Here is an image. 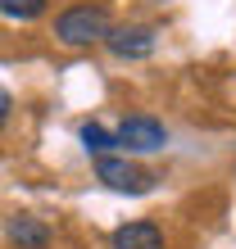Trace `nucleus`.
Returning a JSON list of instances; mask_svg holds the SVG:
<instances>
[{
	"label": "nucleus",
	"instance_id": "f257e3e1",
	"mask_svg": "<svg viewBox=\"0 0 236 249\" xmlns=\"http://www.w3.org/2000/svg\"><path fill=\"white\" fill-rule=\"evenodd\" d=\"M109 9L105 5H73V9H64L55 18V36L64 41V46H73V50H82V46H100V41L109 36Z\"/></svg>",
	"mask_w": 236,
	"mask_h": 249
},
{
	"label": "nucleus",
	"instance_id": "f03ea898",
	"mask_svg": "<svg viewBox=\"0 0 236 249\" xmlns=\"http://www.w3.org/2000/svg\"><path fill=\"white\" fill-rule=\"evenodd\" d=\"M96 177L118 195H145L155 186V172H145L141 163H132L123 154H96Z\"/></svg>",
	"mask_w": 236,
	"mask_h": 249
},
{
	"label": "nucleus",
	"instance_id": "7ed1b4c3",
	"mask_svg": "<svg viewBox=\"0 0 236 249\" xmlns=\"http://www.w3.org/2000/svg\"><path fill=\"white\" fill-rule=\"evenodd\" d=\"M114 141L127 145L132 154H155V150L168 145V131H164L159 118H150V113H132V118H123L114 127Z\"/></svg>",
	"mask_w": 236,
	"mask_h": 249
},
{
	"label": "nucleus",
	"instance_id": "20e7f679",
	"mask_svg": "<svg viewBox=\"0 0 236 249\" xmlns=\"http://www.w3.org/2000/svg\"><path fill=\"white\" fill-rule=\"evenodd\" d=\"M105 46L118 54V59H145V54H155L159 32L155 27H109Z\"/></svg>",
	"mask_w": 236,
	"mask_h": 249
},
{
	"label": "nucleus",
	"instance_id": "39448f33",
	"mask_svg": "<svg viewBox=\"0 0 236 249\" xmlns=\"http://www.w3.org/2000/svg\"><path fill=\"white\" fill-rule=\"evenodd\" d=\"M5 236H9L14 249H46L50 245V227L41 222V217H32V213H19V217H9Z\"/></svg>",
	"mask_w": 236,
	"mask_h": 249
},
{
	"label": "nucleus",
	"instance_id": "423d86ee",
	"mask_svg": "<svg viewBox=\"0 0 236 249\" xmlns=\"http://www.w3.org/2000/svg\"><path fill=\"white\" fill-rule=\"evenodd\" d=\"M114 249H164V231H159V222H150V217L123 222L114 231Z\"/></svg>",
	"mask_w": 236,
	"mask_h": 249
},
{
	"label": "nucleus",
	"instance_id": "0eeeda50",
	"mask_svg": "<svg viewBox=\"0 0 236 249\" xmlns=\"http://www.w3.org/2000/svg\"><path fill=\"white\" fill-rule=\"evenodd\" d=\"M46 5L50 0H0V14H5L9 23H32V18L46 14Z\"/></svg>",
	"mask_w": 236,
	"mask_h": 249
},
{
	"label": "nucleus",
	"instance_id": "6e6552de",
	"mask_svg": "<svg viewBox=\"0 0 236 249\" xmlns=\"http://www.w3.org/2000/svg\"><path fill=\"white\" fill-rule=\"evenodd\" d=\"M82 145H86L91 154H109L118 141H114V131H105L100 123H82Z\"/></svg>",
	"mask_w": 236,
	"mask_h": 249
},
{
	"label": "nucleus",
	"instance_id": "1a4fd4ad",
	"mask_svg": "<svg viewBox=\"0 0 236 249\" xmlns=\"http://www.w3.org/2000/svg\"><path fill=\"white\" fill-rule=\"evenodd\" d=\"M9 113H14V100H9V91H5V86H0V131H5Z\"/></svg>",
	"mask_w": 236,
	"mask_h": 249
}]
</instances>
